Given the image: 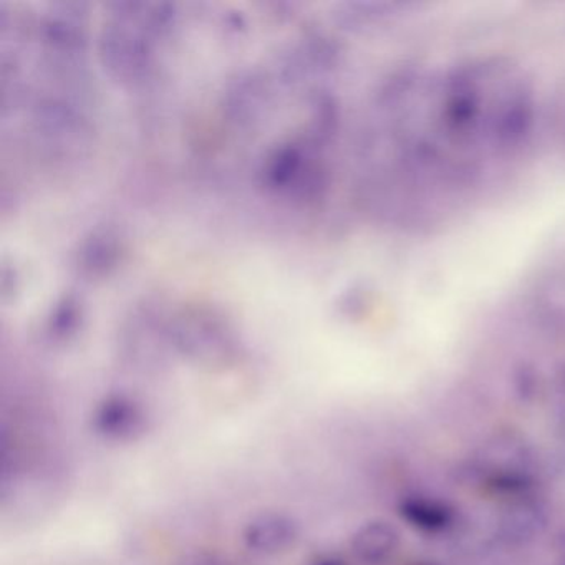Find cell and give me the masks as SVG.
<instances>
[{"label": "cell", "mask_w": 565, "mask_h": 565, "mask_svg": "<svg viewBox=\"0 0 565 565\" xmlns=\"http://www.w3.org/2000/svg\"><path fill=\"white\" fill-rule=\"evenodd\" d=\"M379 107L383 203L412 226L438 223L491 186L521 160L535 127L527 78L498 57L408 68Z\"/></svg>", "instance_id": "cell-1"}, {"label": "cell", "mask_w": 565, "mask_h": 565, "mask_svg": "<svg viewBox=\"0 0 565 565\" xmlns=\"http://www.w3.org/2000/svg\"><path fill=\"white\" fill-rule=\"evenodd\" d=\"M148 416L143 406L124 393L105 396L92 416V428L108 441H135L145 435Z\"/></svg>", "instance_id": "cell-2"}, {"label": "cell", "mask_w": 565, "mask_h": 565, "mask_svg": "<svg viewBox=\"0 0 565 565\" xmlns=\"http://www.w3.org/2000/svg\"><path fill=\"white\" fill-rule=\"evenodd\" d=\"M300 539V525L286 512L267 511L254 515L243 531L247 551L263 557L287 554Z\"/></svg>", "instance_id": "cell-3"}, {"label": "cell", "mask_w": 565, "mask_h": 565, "mask_svg": "<svg viewBox=\"0 0 565 565\" xmlns=\"http://www.w3.org/2000/svg\"><path fill=\"white\" fill-rule=\"evenodd\" d=\"M402 545V532L386 519L363 522L350 539L353 557L363 565H385Z\"/></svg>", "instance_id": "cell-4"}, {"label": "cell", "mask_w": 565, "mask_h": 565, "mask_svg": "<svg viewBox=\"0 0 565 565\" xmlns=\"http://www.w3.org/2000/svg\"><path fill=\"white\" fill-rule=\"evenodd\" d=\"M398 512L403 521L419 531L441 532L452 524V511L448 505L422 495L403 499Z\"/></svg>", "instance_id": "cell-5"}, {"label": "cell", "mask_w": 565, "mask_h": 565, "mask_svg": "<svg viewBox=\"0 0 565 565\" xmlns=\"http://www.w3.org/2000/svg\"><path fill=\"white\" fill-rule=\"evenodd\" d=\"M313 565H345V564H343V562L340 561V558L323 557V558H319V561H317L316 564H313Z\"/></svg>", "instance_id": "cell-6"}, {"label": "cell", "mask_w": 565, "mask_h": 565, "mask_svg": "<svg viewBox=\"0 0 565 565\" xmlns=\"http://www.w3.org/2000/svg\"><path fill=\"white\" fill-rule=\"evenodd\" d=\"M409 565H438V564H433V562H415V564H409Z\"/></svg>", "instance_id": "cell-7"}]
</instances>
